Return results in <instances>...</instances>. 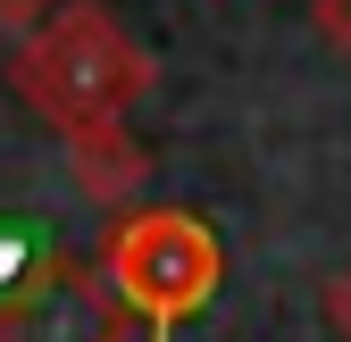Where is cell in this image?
<instances>
[{
	"instance_id": "5b68a950",
	"label": "cell",
	"mask_w": 351,
	"mask_h": 342,
	"mask_svg": "<svg viewBox=\"0 0 351 342\" xmlns=\"http://www.w3.org/2000/svg\"><path fill=\"white\" fill-rule=\"evenodd\" d=\"M51 17H59L51 0H0V34H17V42H25V34H42Z\"/></svg>"
},
{
	"instance_id": "52a82bcc",
	"label": "cell",
	"mask_w": 351,
	"mask_h": 342,
	"mask_svg": "<svg viewBox=\"0 0 351 342\" xmlns=\"http://www.w3.org/2000/svg\"><path fill=\"white\" fill-rule=\"evenodd\" d=\"M326 326H335V334L351 342V267H343V276L326 284Z\"/></svg>"
},
{
	"instance_id": "3957f363",
	"label": "cell",
	"mask_w": 351,
	"mask_h": 342,
	"mask_svg": "<svg viewBox=\"0 0 351 342\" xmlns=\"http://www.w3.org/2000/svg\"><path fill=\"white\" fill-rule=\"evenodd\" d=\"M0 342H125V301L101 267L59 259L42 284L0 301Z\"/></svg>"
},
{
	"instance_id": "8992f818",
	"label": "cell",
	"mask_w": 351,
	"mask_h": 342,
	"mask_svg": "<svg viewBox=\"0 0 351 342\" xmlns=\"http://www.w3.org/2000/svg\"><path fill=\"white\" fill-rule=\"evenodd\" d=\"M310 25L326 34V51H351V0H310Z\"/></svg>"
},
{
	"instance_id": "277c9868",
	"label": "cell",
	"mask_w": 351,
	"mask_h": 342,
	"mask_svg": "<svg viewBox=\"0 0 351 342\" xmlns=\"http://www.w3.org/2000/svg\"><path fill=\"white\" fill-rule=\"evenodd\" d=\"M67 159H75V184L93 200H125L151 176V150L125 134V125H84V134H67Z\"/></svg>"
},
{
	"instance_id": "6da1fadb",
	"label": "cell",
	"mask_w": 351,
	"mask_h": 342,
	"mask_svg": "<svg viewBox=\"0 0 351 342\" xmlns=\"http://www.w3.org/2000/svg\"><path fill=\"white\" fill-rule=\"evenodd\" d=\"M151 75H159L151 51L101 9V0H67L42 34H25L9 51V83L59 125V134L125 125V109L151 92Z\"/></svg>"
},
{
	"instance_id": "7a4b0ae2",
	"label": "cell",
	"mask_w": 351,
	"mask_h": 342,
	"mask_svg": "<svg viewBox=\"0 0 351 342\" xmlns=\"http://www.w3.org/2000/svg\"><path fill=\"white\" fill-rule=\"evenodd\" d=\"M101 276L117 284L125 317L151 326V342H176V326L209 309L217 284H226V242L193 209H143V218H117Z\"/></svg>"
}]
</instances>
